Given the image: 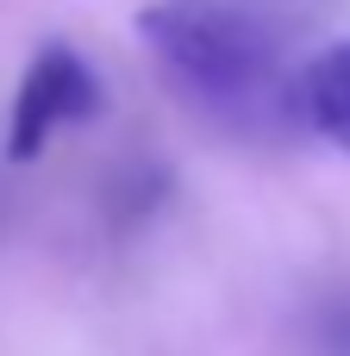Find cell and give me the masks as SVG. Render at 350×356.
Returning a JSON list of instances; mask_svg holds the SVG:
<instances>
[{
  "label": "cell",
  "mask_w": 350,
  "mask_h": 356,
  "mask_svg": "<svg viewBox=\"0 0 350 356\" xmlns=\"http://www.w3.org/2000/svg\"><path fill=\"white\" fill-rule=\"evenodd\" d=\"M319 344L332 356H350V294H332L319 307Z\"/></svg>",
  "instance_id": "4"
},
{
  "label": "cell",
  "mask_w": 350,
  "mask_h": 356,
  "mask_svg": "<svg viewBox=\"0 0 350 356\" xmlns=\"http://www.w3.org/2000/svg\"><path fill=\"white\" fill-rule=\"evenodd\" d=\"M100 106H106V88H100L94 63H88L75 44H63V38L38 44L31 63H25V75H19V88H13L6 156H13V163H38L63 131L88 125Z\"/></svg>",
  "instance_id": "2"
},
{
  "label": "cell",
  "mask_w": 350,
  "mask_h": 356,
  "mask_svg": "<svg viewBox=\"0 0 350 356\" xmlns=\"http://www.w3.org/2000/svg\"><path fill=\"white\" fill-rule=\"evenodd\" d=\"M301 131L338 144L350 156V38L301 63Z\"/></svg>",
  "instance_id": "3"
},
{
  "label": "cell",
  "mask_w": 350,
  "mask_h": 356,
  "mask_svg": "<svg viewBox=\"0 0 350 356\" xmlns=\"http://www.w3.org/2000/svg\"><path fill=\"white\" fill-rule=\"evenodd\" d=\"M157 75L188 113L244 144L301 131V56L288 31L244 0H157L138 13Z\"/></svg>",
  "instance_id": "1"
}]
</instances>
